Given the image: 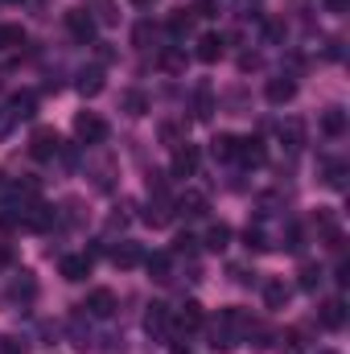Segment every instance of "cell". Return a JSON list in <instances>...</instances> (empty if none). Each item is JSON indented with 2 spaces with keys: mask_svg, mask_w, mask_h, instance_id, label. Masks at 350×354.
Instances as JSON below:
<instances>
[{
  "mask_svg": "<svg viewBox=\"0 0 350 354\" xmlns=\"http://www.w3.org/2000/svg\"><path fill=\"white\" fill-rule=\"evenodd\" d=\"M83 313H87V317H99V322L111 317V313H116V292H111V288H95L87 297V305H83Z\"/></svg>",
  "mask_w": 350,
  "mask_h": 354,
  "instance_id": "52a82bcc",
  "label": "cell"
},
{
  "mask_svg": "<svg viewBox=\"0 0 350 354\" xmlns=\"http://www.w3.org/2000/svg\"><path fill=\"white\" fill-rule=\"evenodd\" d=\"M264 95H268V103H293L297 99V79L293 75H276V79H268V87H264Z\"/></svg>",
  "mask_w": 350,
  "mask_h": 354,
  "instance_id": "8992f818",
  "label": "cell"
},
{
  "mask_svg": "<svg viewBox=\"0 0 350 354\" xmlns=\"http://www.w3.org/2000/svg\"><path fill=\"white\" fill-rule=\"evenodd\" d=\"M149 33H153V29H149V21H145V25H136V46H145V41H149Z\"/></svg>",
  "mask_w": 350,
  "mask_h": 354,
  "instance_id": "d590c367",
  "label": "cell"
},
{
  "mask_svg": "<svg viewBox=\"0 0 350 354\" xmlns=\"http://www.w3.org/2000/svg\"><path fill=\"white\" fill-rule=\"evenodd\" d=\"M21 46H25V29L21 25H0V50L21 54Z\"/></svg>",
  "mask_w": 350,
  "mask_h": 354,
  "instance_id": "ac0fdd59",
  "label": "cell"
},
{
  "mask_svg": "<svg viewBox=\"0 0 350 354\" xmlns=\"http://www.w3.org/2000/svg\"><path fill=\"white\" fill-rule=\"evenodd\" d=\"M317 322H322L326 330H342V326H347V305H342L338 297H334V301H326V305H322V313H317Z\"/></svg>",
  "mask_w": 350,
  "mask_h": 354,
  "instance_id": "8fae6325",
  "label": "cell"
},
{
  "mask_svg": "<svg viewBox=\"0 0 350 354\" xmlns=\"http://www.w3.org/2000/svg\"><path fill=\"white\" fill-rule=\"evenodd\" d=\"M103 91V71L99 66H91V71H83L79 75V95H87V99H95Z\"/></svg>",
  "mask_w": 350,
  "mask_h": 354,
  "instance_id": "603a6c76",
  "label": "cell"
},
{
  "mask_svg": "<svg viewBox=\"0 0 350 354\" xmlns=\"http://www.w3.org/2000/svg\"><path fill=\"white\" fill-rule=\"evenodd\" d=\"M58 272H62L66 280H87L91 276V256H62Z\"/></svg>",
  "mask_w": 350,
  "mask_h": 354,
  "instance_id": "2e32d148",
  "label": "cell"
},
{
  "mask_svg": "<svg viewBox=\"0 0 350 354\" xmlns=\"http://www.w3.org/2000/svg\"><path fill=\"white\" fill-rule=\"evenodd\" d=\"M235 161H243V165H264L260 140H239V149H235Z\"/></svg>",
  "mask_w": 350,
  "mask_h": 354,
  "instance_id": "cb8c5ba5",
  "label": "cell"
},
{
  "mask_svg": "<svg viewBox=\"0 0 350 354\" xmlns=\"http://www.w3.org/2000/svg\"><path fill=\"white\" fill-rule=\"evenodd\" d=\"M174 322H177V330H181V334H194V330L202 326V305H198V301H185V305L177 309Z\"/></svg>",
  "mask_w": 350,
  "mask_h": 354,
  "instance_id": "4fadbf2b",
  "label": "cell"
},
{
  "mask_svg": "<svg viewBox=\"0 0 350 354\" xmlns=\"http://www.w3.org/2000/svg\"><path fill=\"white\" fill-rule=\"evenodd\" d=\"M58 149H62V140H58V132H54V128H37V132H33V140H29V153H33L37 161H50Z\"/></svg>",
  "mask_w": 350,
  "mask_h": 354,
  "instance_id": "3957f363",
  "label": "cell"
},
{
  "mask_svg": "<svg viewBox=\"0 0 350 354\" xmlns=\"http://www.w3.org/2000/svg\"><path fill=\"white\" fill-rule=\"evenodd\" d=\"M145 223H149V227H165V223H169V206H165L161 198H153L149 210H145Z\"/></svg>",
  "mask_w": 350,
  "mask_h": 354,
  "instance_id": "484cf974",
  "label": "cell"
},
{
  "mask_svg": "<svg viewBox=\"0 0 350 354\" xmlns=\"http://www.w3.org/2000/svg\"><path fill=\"white\" fill-rule=\"evenodd\" d=\"M17 124H21V120H17V115H12L8 107H0V140H8V132H12Z\"/></svg>",
  "mask_w": 350,
  "mask_h": 354,
  "instance_id": "4dcf8cb0",
  "label": "cell"
},
{
  "mask_svg": "<svg viewBox=\"0 0 350 354\" xmlns=\"http://www.w3.org/2000/svg\"><path fill=\"white\" fill-rule=\"evenodd\" d=\"M288 297H293V288H288L284 280H268V284H264V305H268V309H284Z\"/></svg>",
  "mask_w": 350,
  "mask_h": 354,
  "instance_id": "9a60e30c",
  "label": "cell"
},
{
  "mask_svg": "<svg viewBox=\"0 0 350 354\" xmlns=\"http://www.w3.org/2000/svg\"><path fill=\"white\" fill-rule=\"evenodd\" d=\"M75 136H79L83 145H99V140H107V124H103V115H95V111H79V115H75Z\"/></svg>",
  "mask_w": 350,
  "mask_h": 354,
  "instance_id": "7a4b0ae2",
  "label": "cell"
},
{
  "mask_svg": "<svg viewBox=\"0 0 350 354\" xmlns=\"http://www.w3.org/2000/svg\"><path fill=\"white\" fill-rule=\"evenodd\" d=\"M161 66L165 71H181V54H161Z\"/></svg>",
  "mask_w": 350,
  "mask_h": 354,
  "instance_id": "e575fe53",
  "label": "cell"
},
{
  "mask_svg": "<svg viewBox=\"0 0 350 354\" xmlns=\"http://www.w3.org/2000/svg\"><path fill=\"white\" fill-rule=\"evenodd\" d=\"M132 4H136V8H153L157 0H132Z\"/></svg>",
  "mask_w": 350,
  "mask_h": 354,
  "instance_id": "f35d334b",
  "label": "cell"
},
{
  "mask_svg": "<svg viewBox=\"0 0 350 354\" xmlns=\"http://www.w3.org/2000/svg\"><path fill=\"white\" fill-rule=\"evenodd\" d=\"M21 227H29V231H46L50 223H54V210L46 206V202H29V206H21Z\"/></svg>",
  "mask_w": 350,
  "mask_h": 354,
  "instance_id": "277c9868",
  "label": "cell"
},
{
  "mask_svg": "<svg viewBox=\"0 0 350 354\" xmlns=\"http://www.w3.org/2000/svg\"><path fill=\"white\" fill-rule=\"evenodd\" d=\"M124 107H128V115H145V107H149V103H145V95H140V91H128V95H124Z\"/></svg>",
  "mask_w": 350,
  "mask_h": 354,
  "instance_id": "f546056e",
  "label": "cell"
},
{
  "mask_svg": "<svg viewBox=\"0 0 350 354\" xmlns=\"http://www.w3.org/2000/svg\"><path fill=\"white\" fill-rule=\"evenodd\" d=\"M248 334H252V317L243 309H223L219 322L210 326V346L214 351H235Z\"/></svg>",
  "mask_w": 350,
  "mask_h": 354,
  "instance_id": "6da1fadb",
  "label": "cell"
},
{
  "mask_svg": "<svg viewBox=\"0 0 350 354\" xmlns=\"http://www.w3.org/2000/svg\"><path fill=\"white\" fill-rule=\"evenodd\" d=\"M145 330H149L153 338H165V330H169V305H149V313H145Z\"/></svg>",
  "mask_w": 350,
  "mask_h": 354,
  "instance_id": "7c38bea8",
  "label": "cell"
},
{
  "mask_svg": "<svg viewBox=\"0 0 350 354\" xmlns=\"http://www.w3.org/2000/svg\"><path fill=\"white\" fill-rule=\"evenodd\" d=\"M194 169H198V149H194V145H177L174 177H194Z\"/></svg>",
  "mask_w": 350,
  "mask_h": 354,
  "instance_id": "9c48e42d",
  "label": "cell"
},
{
  "mask_svg": "<svg viewBox=\"0 0 350 354\" xmlns=\"http://www.w3.org/2000/svg\"><path fill=\"white\" fill-rule=\"evenodd\" d=\"M280 140H284L288 149H301V145H305V124H301V120H284V124H280Z\"/></svg>",
  "mask_w": 350,
  "mask_h": 354,
  "instance_id": "44dd1931",
  "label": "cell"
},
{
  "mask_svg": "<svg viewBox=\"0 0 350 354\" xmlns=\"http://www.w3.org/2000/svg\"><path fill=\"white\" fill-rule=\"evenodd\" d=\"M33 292H37V280L29 276V272H21L12 284H8V292H4V301L8 305H17V301H33Z\"/></svg>",
  "mask_w": 350,
  "mask_h": 354,
  "instance_id": "ba28073f",
  "label": "cell"
},
{
  "mask_svg": "<svg viewBox=\"0 0 350 354\" xmlns=\"http://www.w3.org/2000/svg\"><path fill=\"white\" fill-rule=\"evenodd\" d=\"M322 132H326V136H342V132H347V111H342V107H330V111L322 115Z\"/></svg>",
  "mask_w": 350,
  "mask_h": 354,
  "instance_id": "ffe728a7",
  "label": "cell"
},
{
  "mask_svg": "<svg viewBox=\"0 0 350 354\" xmlns=\"http://www.w3.org/2000/svg\"><path fill=\"white\" fill-rule=\"evenodd\" d=\"M194 54H198V62H206V66L219 62V58H223V37H219V33H202Z\"/></svg>",
  "mask_w": 350,
  "mask_h": 354,
  "instance_id": "30bf717a",
  "label": "cell"
},
{
  "mask_svg": "<svg viewBox=\"0 0 350 354\" xmlns=\"http://www.w3.org/2000/svg\"><path fill=\"white\" fill-rule=\"evenodd\" d=\"M177 210H181L185 218H202V214H206V194H198V189H185V194L177 198Z\"/></svg>",
  "mask_w": 350,
  "mask_h": 354,
  "instance_id": "5bb4252c",
  "label": "cell"
},
{
  "mask_svg": "<svg viewBox=\"0 0 350 354\" xmlns=\"http://www.w3.org/2000/svg\"><path fill=\"white\" fill-rule=\"evenodd\" d=\"M347 4H350V0H326V8H330V12H347Z\"/></svg>",
  "mask_w": 350,
  "mask_h": 354,
  "instance_id": "8d00e7d4",
  "label": "cell"
},
{
  "mask_svg": "<svg viewBox=\"0 0 350 354\" xmlns=\"http://www.w3.org/2000/svg\"><path fill=\"white\" fill-rule=\"evenodd\" d=\"M12 198H17V181L0 174V202H12Z\"/></svg>",
  "mask_w": 350,
  "mask_h": 354,
  "instance_id": "d6a6232c",
  "label": "cell"
},
{
  "mask_svg": "<svg viewBox=\"0 0 350 354\" xmlns=\"http://www.w3.org/2000/svg\"><path fill=\"white\" fill-rule=\"evenodd\" d=\"M8 4H21V0H8Z\"/></svg>",
  "mask_w": 350,
  "mask_h": 354,
  "instance_id": "60d3db41",
  "label": "cell"
},
{
  "mask_svg": "<svg viewBox=\"0 0 350 354\" xmlns=\"http://www.w3.org/2000/svg\"><path fill=\"white\" fill-rule=\"evenodd\" d=\"M8 260H12V256H8V248H0V268H8Z\"/></svg>",
  "mask_w": 350,
  "mask_h": 354,
  "instance_id": "74e56055",
  "label": "cell"
},
{
  "mask_svg": "<svg viewBox=\"0 0 350 354\" xmlns=\"http://www.w3.org/2000/svg\"><path fill=\"white\" fill-rule=\"evenodd\" d=\"M317 354H338V351H317Z\"/></svg>",
  "mask_w": 350,
  "mask_h": 354,
  "instance_id": "ab89813d",
  "label": "cell"
},
{
  "mask_svg": "<svg viewBox=\"0 0 350 354\" xmlns=\"http://www.w3.org/2000/svg\"><path fill=\"white\" fill-rule=\"evenodd\" d=\"M235 149H239V140H235V136H227V132L210 140V153H214V161H235Z\"/></svg>",
  "mask_w": 350,
  "mask_h": 354,
  "instance_id": "7402d4cb",
  "label": "cell"
},
{
  "mask_svg": "<svg viewBox=\"0 0 350 354\" xmlns=\"http://www.w3.org/2000/svg\"><path fill=\"white\" fill-rule=\"evenodd\" d=\"M227 243H231V227H227V223H214V227L206 231V248H210V252H223Z\"/></svg>",
  "mask_w": 350,
  "mask_h": 354,
  "instance_id": "d4e9b609",
  "label": "cell"
},
{
  "mask_svg": "<svg viewBox=\"0 0 350 354\" xmlns=\"http://www.w3.org/2000/svg\"><path fill=\"white\" fill-rule=\"evenodd\" d=\"M33 107H37L33 91H21V95H12V99H8V111H12L17 120H29V115H33Z\"/></svg>",
  "mask_w": 350,
  "mask_h": 354,
  "instance_id": "d6986e66",
  "label": "cell"
},
{
  "mask_svg": "<svg viewBox=\"0 0 350 354\" xmlns=\"http://www.w3.org/2000/svg\"><path fill=\"white\" fill-rule=\"evenodd\" d=\"M326 181H330L334 189H342V185H347V169H342V165H330V169H326Z\"/></svg>",
  "mask_w": 350,
  "mask_h": 354,
  "instance_id": "1f68e13d",
  "label": "cell"
},
{
  "mask_svg": "<svg viewBox=\"0 0 350 354\" xmlns=\"http://www.w3.org/2000/svg\"><path fill=\"white\" fill-rule=\"evenodd\" d=\"M210 111H214L210 87H198V95H194V115H198V120H210Z\"/></svg>",
  "mask_w": 350,
  "mask_h": 354,
  "instance_id": "4316f807",
  "label": "cell"
},
{
  "mask_svg": "<svg viewBox=\"0 0 350 354\" xmlns=\"http://www.w3.org/2000/svg\"><path fill=\"white\" fill-rule=\"evenodd\" d=\"M317 284H322V268H317V264H305V268H301V288H305V292H313Z\"/></svg>",
  "mask_w": 350,
  "mask_h": 354,
  "instance_id": "f1b7e54d",
  "label": "cell"
},
{
  "mask_svg": "<svg viewBox=\"0 0 350 354\" xmlns=\"http://www.w3.org/2000/svg\"><path fill=\"white\" fill-rule=\"evenodd\" d=\"M66 29H71V37H75V41H83V46H87L91 37H95V17H91L87 8H71V12H66Z\"/></svg>",
  "mask_w": 350,
  "mask_h": 354,
  "instance_id": "5b68a950",
  "label": "cell"
},
{
  "mask_svg": "<svg viewBox=\"0 0 350 354\" xmlns=\"http://www.w3.org/2000/svg\"><path fill=\"white\" fill-rule=\"evenodd\" d=\"M111 264L116 268H136V264H145V252H140L136 243H120V248L111 252Z\"/></svg>",
  "mask_w": 350,
  "mask_h": 354,
  "instance_id": "e0dca14e",
  "label": "cell"
},
{
  "mask_svg": "<svg viewBox=\"0 0 350 354\" xmlns=\"http://www.w3.org/2000/svg\"><path fill=\"white\" fill-rule=\"evenodd\" d=\"M169 29H174L177 37H181V33H190V17H181V12H177L174 21H169Z\"/></svg>",
  "mask_w": 350,
  "mask_h": 354,
  "instance_id": "836d02e7",
  "label": "cell"
},
{
  "mask_svg": "<svg viewBox=\"0 0 350 354\" xmlns=\"http://www.w3.org/2000/svg\"><path fill=\"white\" fill-rule=\"evenodd\" d=\"M145 264H149V272H153V280H169V256H165V252L149 256Z\"/></svg>",
  "mask_w": 350,
  "mask_h": 354,
  "instance_id": "83f0119b",
  "label": "cell"
}]
</instances>
